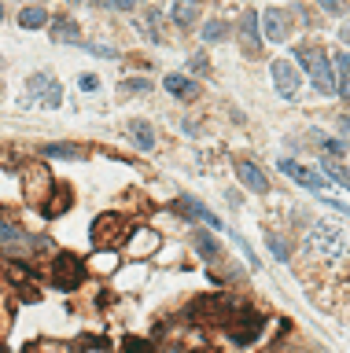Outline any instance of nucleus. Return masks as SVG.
I'll list each match as a JSON object with an SVG mask.
<instances>
[{"label":"nucleus","mask_w":350,"mask_h":353,"mask_svg":"<svg viewBox=\"0 0 350 353\" xmlns=\"http://www.w3.org/2000/svg\"><path fill=\"white\" fill-rule=\"evenodd\" d=\"M306 254L317 261H339L347 254V232L332 225V221H317L310 228V236H306Z\"/></svg>","instance_id":"nucleus-1"},{"label":"nucleus","mask_w":350,"mask_h":353,"mask_svg":"<svg viewBox=\"0 0 350 353\" xmlns=\"http://www.w3.org/2000/svg\"><path fill=\"white\" fill-rule=\"evenodd\" d=\"M295 59H299L313 77V88L321 96H332L336 92V81H332V59L324 55V48H295Z\"/></svg>","instance_id":"nucleus-2"},{"label":"nucleus","mask_w":350,"mask_h":353,"mask_svg":"<svg viewBox=\"0 0 350 353\" xmlns=\"http://www.w3.org/2000/svg\"><path fill=\"white\" fill-rule=\"evenodd\" d=\"M59 107L63 103V88L56 77H48V74H34L26 81V96H23V107Z\"/></svg>","instance_id":"nucleus-3"},{"label":"nucleus","mask_w":350,"mask_h":353,"mask_svg":"<svg viewBox=\"0 0 350 353\" xmlns=\"http://www.w3.org/2000/svg\"><path fill=\"white\" fill-rule=\"evenodd\" d=\"M52 280H56L59 291H74V287L85 280V265L74 258V254H56V261H52Z\"/></svg>","instance_id":"nucleus-4"},{"label":"nucleus","mask_w":350,"mask_h":353,"mask_svg":"<svg viewBox=\"0 0 350 353\" xmlns=\"http://www.w3.org/2000/svg\"><path fill=\"white\" fill-rule=\"evenodd\" d=\"M122 236H126V221L118 214H100L93 221V243L96 247H115Z\"/></svg>","instance_id":"nucleus-5"},{"label":"nucleus","mask_w":350,"mask_h":353,"mask_svg":"<svg viewBox=\"0 0 350 353\" xmlns=\"http://www.w3.org/2000/svg\"><path fill=\"white\" fill-rule=\"evenodd\" d=\"M280 173H288L295 184H302V188H310V192H317L321 195L324 188H328V181L321 173H313V170H306V165H299V162H291V159H280Z\"/></svg>","instance_id":"nucleus-6"},{"label":"nucleus","mask_w":350,"mask_h":353,"mask_svg":"<svg viewBox=\"0 0 350 353\" xmlns=\"http://www.w3.org/2000/svg\"><path fill=\"white\" fill-rule=\"evenodd\" d=\"M273 85H277L280 96H295L302 88V77L291 66V59H277V63H273Z\"/></svg>","instance_id":"nucleus-7"},{"label":"nucleus","mask_w":350,"mask_h":353,"mask_svg":"<svg viewBox=\"0 0 350 353\" xmlns=\"http://www.w3.org/2000/svg\"><path fill=\"white\" fill-rule=\"evenodd\" d=\"M262 30H266L269 41H284V37H288V30H291V22H288L284 11L269 8V11H262Z\"/></svg>","instance_id":"nucleus-8"},{"label":"nucleus","mask_w":350,"mask_h":353,"mask_svg":"<svg viewBox=\"0 0 350 353\" xmlns=\"http://www.w3.org/2000/svg\"><path fill=\"white\" fill-rule=\"evenodd\" d=\"M236 173H240V181H244V188H251V192H269V181H266V173L258 170L255 162H236Z\"/></svg>","instance_id":"nucleus-9"},{"label":"nucleus","mask_w":350,"mask_h":353,"mask_svg":"<svg viewBox=\"0 0 350 353\" xmlns=\"http://www.w3.org/2000/svg\"><path fill=\"white\" fill-rule=\"evenodd\" d=\"M162 88H166L173 99H195L200 96V85H195L192 77H181V74H170L166 81H162Z\"/></svg>","instance_id":"nucleus-10"},{"label":"nucleus","mask_w":350,"mask_h":353,"mask_svg":"<svg viewBox=\"0 0 350 353\" xmlns=\"http://www.w3.org/2000/svg\"><path fill=\"white\" fill-rule=\"evenodd\" d=\"M129 137H133V140H137L144 151H151V148H155V129H151L148 121H140V118H133V121H129Z\"/></svg>","instance_id":"nucleus-11"},{"label":"nucleus","mask_w":350,"mask_h":353,"mask_svg":"<svg viewBox=\"0 0 350 353\" xmlns=\"http://www.w3.org/2000/svg\"><path fill=\"white\" fill-rule=\"evenodd\" d=\"M52 37L63 41V44H85L81 33H78V26H74L70 19H56V26H52Z\"/></svg>","instance_id":"nucleus-12"},{"label":"nucleus","mask_w":350,"mask_h":353,"mask_svg":"<svg viewBox=\"0 0 350 353\" xmlns=\"http://www.w3.org/2000/svg\"><path fill=\"white\" fill-rule=\"evenodd\" d=\"M181 214H188V217H200V221H206L211 228H222V221H217V214H211V210H203L195 199H181Z\"/></svg>","instance_id":"nucleus-13"},{"label":"nucleus","mask_w":350,"mask_h":353,"mask_svg":"<svg viewBox=\"0 0 350 353\" xmlns=\"http://www.w3.org/2000/svg\"><path fill=\"white\" fill-rule=\"evenodd\" d=\"M240 37H244V48L251 55L258 52V15H255V11H247V15H244V33H240Z\"/></svg>","instance_id":"nucleus-14"},{"label":"nucleus","mask_w":350,"mask_h":353,"mask_svg":"<svg viewBox=\"0 0 350 353\" xmlns=\"http://www.w3.org/2000/svg\"><path fill=\"white\" fill-rule=\"evenodd\" d=\"M45 22H48L45 8H23V11H19V26H23V30H41Z\"/></svg>","instance_id":"nucleus-15"},{"label":"nucleus","mask_w":350,"mask_h":353,"mask_svg":"<svg viewBox=\"0 0 350 353\" xmlns=\"http://www.w3.org/2000/svg\"><path fill=\"white\" fill-rule=\"evenodd\" d=\"M45 154H52V159H85V151L78 148V143H67V140H59V143H48Z\"/></svg>","instance_id":"nucleus-16"},{"label":"nucleus","mask_w":350,"mask_h":353,"mask_svg":"<svg viewBox=\"0 0 350 353\" xmlns=\"http://www.w3.org/2000/svg\"><path fill=\"white\" fill-rule=\"evenodd\" d=\"M170 15H173V22H181V26H188V22L195 19V0H173Z\"/></svg>","instance_id":"nucleus-17"},{"label":"nucleus","mask_w":350,"mask_h":353,"mask_svg":"<svg viewBox=\"0 0 350 353\" xmlns=\"http://www.w3.org/2000/svg\"><path fill=\"white\" fill-rule=\"evenodd\" d=\"M225 37H229V26H225L222 19H211V22H206V26H203V41L217 44V41H225Z\"/></svg>","instance_id":"nucleus-18"},{"label":"nucleus","mask_w":350,"mask_h":353,"mask_svg":"<svg viewBox=\"0 0 350 353\" xmlns=\"http://www.w3.org/2000/svg\"><path fill=\"white\" fill-rule=\"evenodd\" d=\"M155 247H159V236H155V232H148V228H144V239H133V254H137V258H144V254H151Z\"/></svg>","instance_id":"nucleus-19"},{"label":"nucleus","mask_w":350,"mask_h":353,"mask_svg":"<svg viewBox=\"0 0 350 353\" xmlns=\"http://www.w3.org/2000/svg\"><path fill=\"white\" fill-rule=\"evenodd\" d=\"M195 250H200L203 258H217V254H222V247H217V243H214L211 236H203V232L195 236Z\"/></svg>","instance_id":"nucleus-20"},{"label":"nucleus","mask_w":350,"mask_h":353,"mask_svg":"<svg viewBox=\"0 0 350 353\" xmlns=\"http://www.w3.org/2000/svg\"><path fill=\"white\" fill-rule=\"evenodd\" d=\"M19 239H23V228L12 225V221H0V243H8V247H12V243H19Z\"/></svg>","instance_id":"nucleus-21"},{"label":"nucleus","mask_w":350,"mask_h":353,"mask_svg":"<svg viewBox=\"0 0 350 353\" xmlns=\"http://www.w3.org/2000/svg\"><path fill=\"white\" fill-rule=\"evenodd\" d=\"M93 265H96V269H100V272H111L115 269V265H118V258H115V254H96V258H93Z\"/></svg>","instance_id":"nucleus-22"},{"label":"nucleus","mask_w":350,"mask_h":353,"mask_svg":"<svg viewBox=\"0 0 350 353\" xmlns=\"http://www.w3.org/2000/svg\"><path fill=\"white\" fill-rule=\"evenodd\" d=\"M321 170H324L328 176H336V181H339V184H343V188H350V176H347L343 170H336V165H332V162H328V159L321 162Z\"/></svg>","instance_id":"nucleus-23"},{"label":"nucleus","mask_w":350,"mask_h":353,"mask_svg":"<svg viewBox=\"0 0 350 353\" xmlns=\"http://www.w3.org/2000/svg\"><path fill=\"white\" fill-rule=\"evenodd\" d=\"M269 250L277 254L280 261H288V258H291V254H288V247H284V239H280V236H269Z\"/></svg>","instance_id":"nucleus-24"},{"label":"nucleus","mask_w":350,"mask_h":353,"mask_svg":"<svg viewBox=\"0 0 350 353\" xmlns=\"http://www.w3.org/2000/svg\"><path fill=\"white\" fill-rule=\"evenodd\" d=\"M122 350L126 353H151V346H148V342H140V339H126Z\"/></svg>","instance_id":"nucleus-25"},{"label":"nucleus","mask_w":350,"mask_h":353,"mask_svg":"<svg viewBox=\"0 0 350 353\" xmlns=\"http://www.w3.org/2000/svg\"><path fill=\"white\" fill-rule=\"evenodd\" d=\"M78 85H81V92H96V88H100V77H96V74H81Z\"/></svg>","instance_id":"nucleus-26"},{"label":"nucleus","mask_w":350,"mask_h":353,"mask_svg":"<svg viewBox=\"0 0 350 353\" xmlns=\"http://www.w3.org/2000/svg\"><path fill=\"white\" fill-rule=\"evenodd\" d=\"M104 8H115V11H133L137 0H100Z\"/></svg>","instance_id":"nucleus-27"},{"label":"nucleus","mask_w":350,"mask_h":353,"mask_svg":"<svg viewBox=\"0 0 350 353\" xmlns=\"http://www.w3.org/2000/svg\"><path fill=\"white\" fill-rule=\"evenodd\" d=\"M122 88H126V92H148L151 85H148V77H144V81H140V77H129V81H126Z\"/></svg>","instance_id":"nucleus-28"},{"label":"nucleus","mask_w":350,"mask_h":353,"mask_svg":"<svg viewBox=\"0 0 350 353\" xmlns=\"http://www.w3.org/2000/svg\"><path fill=\"white\" fill-rule=\"evenodd\" d=\"M321 206H332V210H339V214H350V206L339 203V199H324V195H321Z\"/></svg>","instance_id":"nucleus-29"},{"label":"nucleus","mask_w":350,"mask_h":353,"mask_svg":"<svg viewBox=\"0 0 350 353\" xmlns=\"http://www.w3.org/2000/svg\"><path fill=\"white\" fill-rule=\"evenodd\" d=\"M324 148H328V154H343V151H347V148H343V143H339V140H328Z\"/></svg>","instance_id":"nucleus-30"},{"label":"nucleus","mask_w":350,"mask_h":353,"mask_svg":"<svg viewBox=\"0 0 350 353\" xmlns=\"http://www.w3.org/2000/svg\"><path fill=\"white\" fill-rule=\"evenodd\" d=\"M317 4H321L324 11H332V15H336V11H339V0H317Z\"/></svg>","instance_id":"nucleus-31"},{"label":"nucleus","mask_w":350,"mask_h":353,"mask_svg":"<svg viewBox=\"0 0 350 353\" xmlns=\"http://www.w3.org/2000/svg\"><path fill=\"white\" fill-rule=\"evenodd\" d=\"M192 70H206V55H195V59H192Z\"/></svg>","instance_id":"nucleus-32"},{"label":"nucleus","mask_w":350,"mask_h":353,"mask_svg":"<svg viewBox=\"0 0 350 353\" xmlns=\"http://www.w3.org/2000/svg\"><path fill=\"white\" fill-rule=\"evenodd\" d=\"M339 37H343V44H350V22H347L343 30H339Z\"/></svg>","instance_id":"nucleus-33"},{"label":"nucleus","mask_w":350,"mask_h":353,"mask_svg":"<svg viewBox=\"0 0 350 353\" xmlns=\"http://www.w3.org/2000/svg\"><path fill=\"white\" fill-rule=\"evenodd\" d=\"M343 96L350 99V81H343Z\"/></svg>","instance_id":"nucleus-34"},{"label":"nucleus","mask_w":350,"mask_h":353,"mask_svg":"<svg viewBox=\"0 0 350 353\" xmlns=\"http://www.w3.org/2000/svg\"><path fill=\"white\" fill-rule=\"evenodd\" d=\"M0 19H4V8H0Z\"/></svg>","instance_id":"nucleus-35"}]
</instances>
